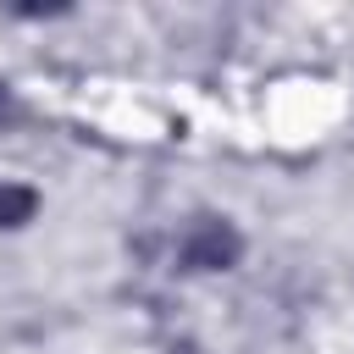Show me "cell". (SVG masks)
<instances>
[{
    "instance_id": "3",
    "label": "cell",
    "mask_w": 354,
    "mask_h": 354,
    "mask_svg": "<svg viewBox=\"0 0 354 354\" xmlns=\"http://www.w3.org/2000/svg\"><path fill=\"white\" fill-rule=\"evenodd\" d=\"M11 116H17V100H11V88L0 83V122H11Z\"/></svg>"
},
{
    "instance_id": "2",
    "label": "cell",
    "mask_w": 354,
    "mask_h": 354,
    "mask_svg": "<svg viewBox=\"0 0 354 354\" xmlns=\"http://www.w3.org/2000/svg\"><path fill=\"white\" fill-rule=\"evenodd\" d=\"M33 210H39V194H33V188H22V183H0V232L28 227Z\"/></svg>"
},
{
    "instance_id": "1",
    "label": "cell",
    "mask_w": 354,
    "mask_h": 354,
    "mask_svg": "<svg viewBox=\"0 0 354 354\" xmlns=\"http://www.w3.org/2000/svg\"><path fill=\"white\" fill-rule=\"evenodd\" d=\"M243 254V238L227 216H194L177 238V260L183 271H232Z\"/></svg>"
},
{
    "instance_id": "4",
    "label": "cell",
    "mask_w": 354,
    "mask_h": 354,
    "mask_svg": "<svg viewBox=\"0 0 354 354\" xmlns=\"http://www.w3.org/2000/svg\"><path fill=\"white\" fill-rule=\"evenodd\" d=\"M171 354H199V348H194V343H177V348H171Z\"/></svg>"
}]
</instances>
